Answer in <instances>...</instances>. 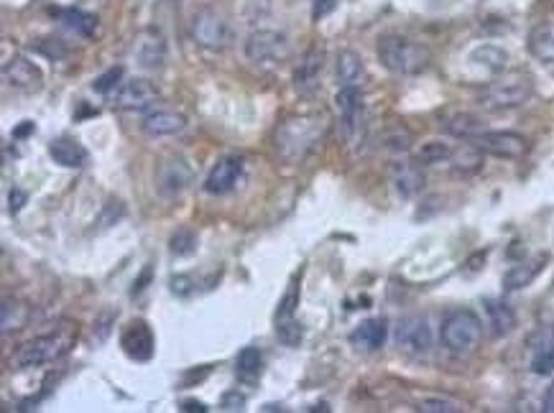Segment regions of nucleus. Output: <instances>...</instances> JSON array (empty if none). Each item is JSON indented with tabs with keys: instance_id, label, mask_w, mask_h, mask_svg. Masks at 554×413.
I'll return each mask as SVG.
<instances>
[{
	"instance_id": "nucleus-1",
	"label": "nucleus",
	"mask_w": 554,
	"mask_h": 413,
	"mask_svg": "<svg viewBox=\"0 0 554 413\" xmlns=\"http://www.w3.org/2000/svg\"><path fill=\"white\" fill-rule=\"evenodd\" d=\"M74 337H77V332H71L70 324H64L62 329H56L52 335L23 342L21 347H16L11 352L8 368L11 370H31V368H41V365L56 362V359L64 358L70 352Z\"/></svg>"
},
{
	"instance_id": "nucleus-2",
	"label": "nucleus",
	"mask_w": 554,
	"mask_h": 413,
	"mask_svg": "<svg viewBox=\"0 0 554 413\" xmlns=\"http://www.w3.org/2000/svg\"><path fill=\"white\" fill-rule=\"evenodd\" d=\"M324 133V123L317 115H294L286 118L281 126L276 128V153L286 163L302 161L304 156L315 148V144Z\"/></svg>"
},
{
	"instance_id": "nucleus-3",
	"label": "nucleus",
	"mask_w": 554,
	"mask_h": 413,
	"mask_svg": "<svg viewBox=\"0 0 554 413\" xmlns=\"http://www.w3.org/2000/svg\"><path fill=\"white\" fill-rule=\"evenodd\" d=\"M375 54H378V62L389 72L404 74V77L424 72L429 67V62H432V52L424 44L411 41L407 37H399V34H389V37L378 38Z\"/></svg>"
},
{
	"instance_id": "nucleus-4",
	"label": "nucleus",
	"mask_w": 554,
	"mask_h": 413,
	"mask_svg": "<svg viewBox=\"0 0 554 413\" xmlns=\"http://www.w3.org/2000/svg\"><path fill=\"white\" fill-rule=\"evenodd\" d=\"M440 340L452 355H470L483 340L481 317L473 309L449 311L440 326Z\"/></svg>"
},
{
	"instance_id": "nucleus-5",
	"label": "nucleus",
	"mask_w": 554,
	"mask_h": 413,
	"mask_svg": "<svg viewBox=\"0 0 554 413\" xmlns=\"http://www.w3.org/2000/svg\"><path fill=\"white\" fill-rule=\"evenodd\" d=\"M534 95V85L529 77L524 74H508V77H500L496 82L485 85L478 97L485 110H493V112H500V110H514L526 105Z\"/></svg>"
},
{
	"instance_id": "nucleus-6",
	"label": "nucleus",
	"mask_w": 554,
	"mask_h": 413,
	"mask_svg": "<svg viewBox=\"0 0 554 413\" xmlns=\"http://www.w3.org/2000/svg\"><path fill=\"white\" fill-rule=\"evenodd\" d=\"M192 38L207 52H222L231 44V23L222 13L205 8L192 19Z\"/></svg>"
},
{
	"instance_id": "nucleus-7",
	"label": "nucleus",
	"mask_w": 554,
	"mask_h": 413,
	"mask_svg": "<svg viewBox=\"0 0 554 413\" xmlns=\"http://www.w3.org/2000/svg\"><path fill=\"white\" fill-rule=\"evenodd\" d=\"M396 344L401 352H407L411 358H427L434 347V337H432V326L424 317L419 314H411L404 317L401 322L396 324Z\"/></svg>"
},
{
	"instance_id": "nucleus-8",
	"label": "nucleus",
	"mask_w": 554,
	"mask_h": 413,
	"mask_svg": "<svg viewBox=\"0 0 554 413\" xmlns=\"http://www.w3.org/2000/svg\"><path fill=\"white\" fill-rule=\"evenodd\" d=\"M470 144L478 145L485 156H496L503 161L524 159L526 151H529V141L521 133H514V130H485L478 138H473Z\"/></svg>"
},
{
	"instance_id": "nucleus-9",
	"label": "nucleus",
	"mask_w": 554,
	"mask_h": 413,
	"mask_svg": "<svg viewBox=\"0 0 554 413\" xmlns=\"http://www.w3.org/2000/svg\"><path fill=\"white\" fill-rule=\"evenodd\" d=\"M246 56L253 64H273V62H284L289 56V38L279 31L261 29L253 31L246 38Z\"/></svg>"
},
{
	"instance_id": "nucleus-10",
	"label": "nucleus",
	"mask_w": 554,
	"mask_h": 413,
	"mask_svg": "<svg viewBox=\"0 0 554 413\" xmlns=\"http://www.w3.org/2000/svg\"><path fill=\"white\" fill-rule=\"evenodd\" d=\"M192 166L184 156H169L159 163L156 171V189L161 197H179L192 184Z\"/></svg>"
},
{
	"instance_id": "nucleus-11",
	"label": "nucleus",
	"mask_w": 554,
	"mask_h": 413,
	"mask_svg": "<svg viewBox=\"0 0 554 413\" xmlns=\"http://www.w3.org/2000/svg\"><path fill=\"white\" fill-rule=\"evenodd\" d=\"M156 100H159V87L151 79H143V77L125 79L115 90V108L130 110V112L148 110Z\"/></svg>"
},
{
	"instance_id": "nucleus-12",
	"label": "nucleus",
	"mask_w": 554,
	"mask_h": 413,
	"mask_svg": "<svg viewBox=\"0 0 554 413\" xmlns=\"http://www.w3.org/2000/svg\"><path fill=\"white\" fill-rule=\"evenodd\" d=\"M166 56H169V46H166V38L159 29H143L133 41V59L143 70L156 72L166 64Z\"/></svg>"
},
{
	"instance_id": "nucleus-13",
	"label": "nucleus",
	"mask_w": 554,
	"mask_h": 413,
	"mask_svg": "<svg viewBox=\"0 0 554 413\" xmlns=\"http://www.w3.org/2000/svg\"><path fill=\"white\" fill-rule=\"evenodd\" d=\"M3 79H5L8 87L21 92H36L41 90V85H44L41 70L36 67L31 59H26V56L21 54L5 59V64H3Z\"/></svg>"
},
{
	"instance_id": "nucleus-14",
	"label": "nucleus",
	"mask_w": 554,
	"mask_h": 413,
	"mask_svg": "<svg viewBox=\"0 0 554 413\" xmlns=\"http://www.w3.org/2000/svg\"><path fill=\"white\" fill-rule=\"evenodd\" d=\"M121 347H123L125 355L130 359H136V362H148V359L154 358L156 340H154V332H151L148 322L136 319V322L128 324L123 329V335H121Z\"/></svg>"
},
{
	"instance_id": "nucleus-15",
	"label": "nucleus",
	"mask_w": 554,
	"mask_h": 413,
	"mask_svg": "<svg viewBox=\"0 0 554 413\" xmlns=\"http://www.w3.org/2000/svg\"><path fill=\"white\" fill-rule=\"evenodd\" d=\"M243 177V161L238 156H222L217 159L205 179V192L213 197H222L235 189V184Z\"/></svg>"
},
{
	"instance_id": "nucleus-16",
	"label": "nucleus",
	"mask_w": 554,
	"mask_h": 413,
	"mask_svg": "<svg viewBox=\"0 0 554 413\" xmlns=\"http://www.w3.org/2000/svg\"><path fill=\"white\" fill-rule=\"evenodd\" d=\"M335 108H338L340 120L350 136H356L363 126V95L357 85H342L335 95Z\"/></svg>"
},
{
	"instance_id": "nucleus-17",
	"label": "nucleus",
	"mask_w": 554,
	"mask_h": 413,
	"mask_svg": "<svg viewBox=\"0 0 554 413\" xmlns=\"http://www.w3.org/2000/svg\"><path fill=\"white\" fill-rule=\"evenodd\" d=\"M391 184L396 194L404 199L416 197L424 189V171L419 161H396L391 166Z\"/></svg>"
},
{
	"instance_id": "nucleus-18",
	"label": "nucleus",
	"mask_w": 554,
	"mask_h": 413,
	"mask_svg": "<svg viewBox=\"0 0 554 413\" xmlns=\"http://www.w3.org/2000/svg\"><path fill=\"white\" fill-rule=\"evenodd\" d=\"M440 128L445 130L447 136L452 138H460V141H473L478 138L481 133H485V123H483L478 115L473 112H447L440 118Z\"/></svg>"
},
{
	"instance_id": "nucleus-19",
	"label": "nucleus",
	"mask_w": 554,
	"mask_h": 413,
	"mask_svg": "<svg viewBox=\"0 0 554 413\" xmlns=\"http://www.w3.org/2000/svg\"><path fill=\"white\" fill-rule=\"evenodd\" d=\"M143 133L151 138H164V136H177L187 128V118L174 110H154L143 118Z\"/></svg>"
},
{
	"instance_id": "nucleus-20",
	"label": "nucleus",
	"mask_w": 554,
	"mask_h": 413,
	"mask_svg": "<svg viewBox=\"0 0 554 413\" xmlns=\"http://www.w3.org/2000/svg\"><path fill=\"white\" fill-rule=\"evenodd\" d=\"M322 67H324V52H322L320 46H312L302 56V62L297 64V70H294V87L299 92L315 90L322 74Z\"/></svg>"
},
{
	"instance_id": "nucleus-21",
	"label": "nucleus",
	"mask_w": 554,
	"mask_h": 413,
	"mask_svg": "<svg viewBox=\"0 0 554 413\" xmlns=\"http://www.w3.org/2000/svg\"><path fill=\"white\" fill-rule=\"evenodd\" d=\"M389 337V324L386 319H365L363 324H357L350 335L353 347L363 350V352H375L383 347V342Z\"/></svg>"
},
{
	"instance_id": "nucleus-22",
	"label": "nucleus",
	"mask_w": 554,
	"mask_h": 413,
	"mask_svg": "<svg viewBox=\"0 0 554 413\" xmlns=\"http://www.w3.org/2000/svg\"><path fill=\"white\" fill-rule=\"evenodd\" d=\"M49 156L54 159V163H59L64 169H82L89 159L88 148L74 138H67V136L54 138L49 144Z\"/></svg>"
},
{
	"instance_id": "nucleus-23",
	"label": "nucleus",
	"mask_w": 554,
	"mask_h": 413,
	"mask_svg": "<svg viewBox=\"0 0 554 413\" xmlns=\"http://www.w3.org/2000/svg\"><path fill=\"white\" fill-rule=\"evenodd\" d=\"M544 263H547V255H534L529 260H521L516 266H511L503 276V288L506 291H521L529 284H534L536 276L544 268Z\"/></svg>"
},
{
	"instance_id": "nucleus-24",
	"label": "nucleus",
	"mask_w": 554,
	"mask_h": 413,
	"mask_svg": "<svg viewBox=\"0 0 554 413\" xmlns=\"http://www.w3.org/2000/svg\"><path fill=\"white\" fill-rule=\"evenodd\" d=\"M483 309H485V317H488V326L493 332V337H506L516 329V314L514 309L500 301V299H485L483 301Z\"/></svg>"
},
{
	"instance_id": "nucleus-25",
	"label": "nucleus",
	"mask_w": 554,
	"mask_h": 413,
	"mask_svg": "<svg viewBox=\"0 0 554 413\" xmlns=\"http://www.w3.org/2000/svg\"><path fill=\"white\" fill-rule=\"evenodd\" d=\"M529 54L534 56L536 62L541 64H554V23L547 21V23H539L532 29L529 34Z\"/></svg>"
},
{
	"instance_id": "nucleus-26",
	"label": "nucleus",
	"mask_w": 554,
	"mask_h": 413,
	"mask_svg": "<svg viewBox=\"0 0 554 413\" xmlns=\"http://www.w3.org/2000/svg\"><path fill=\"white\" fill-rule=\"evenodd\" d=\"M31 319V306L21 299H3L0 306V326H3V335H11V332H21Z\"/></svg>"
},
{
	"instance_id": "nucleus-27",
	"label": "nucleus",
	"mask_w": 554,
	"mask_h": 413,
	"mask_svg": "<svg viewBox=\"0 0 554 413\" xmlns=\"http://www.w3.org/2000/svg\"><path fill=\"white\" fill-rule=\"evenodd\" d=\"M365 72L363 67V56L353 49H342L338 54V79L340 85H357L360 77Z\"/></svg>"
},
{
	"instance_id": "nucleus-28",
	"label": "nucleus",
	"mask_w": 554,
	"mask_h": 413,
	"mask_svg": "<svg viewBox=\"0 0 554 413\" xmlns=\"http://www.w3.org/2000/svg\"><path fill=\"white\" fill-rule=\"evenodd\" d=\"M470 62L483 67V70H488V72H503L506 64H508V54L496 44H483L470 54Z\"/></svg>"
},
{
	"instance_id": "nucleus-29",
	"label": "nucleus",
	"mask_w": 554,
	"mask_h": 413,
	"mask_svg": "<svg viewBox=\"0 0 554 413\" xmlns=\"http://www.w3.org/2000/svg\"><path fill=\"white\" fill-rule=\"evenodd\" d=\"M483 156H485V153H483L478 145L467 144L463 145V148H455L449 163H452V169H455L457 174H475V171L481 169Z\"/></svg>"
},
{
	"instance_id": "nucleus-30",
	"label": "nucleus",
	"mask_w": 554,
	"mask_h": 413,
	"mask_svg": "<svg viewBox=\"0 0 554 413\" xmlns=\"http://www.w3.org/2000/svg\"><path fill=\"white\" fill-rule=\"evenodd\" d=\"M264 370V355L258 347H243L235 358V373L243 377V380H253V377L261 376Z\"/></svg>"
},
{
	"instance_id": "nucleus-31",
	"label": "nucleus",
	"mask_w": 554,
	"mask_h": 413,
	"mask_svg": "<svg viewBox=\"0 0 554 413\" xmlns=\"http://www.w3.org/2000/svg\"><path fill=\"white\" fill-rule=\"evenodd\" d=\"M59 21H62V26H67L70 31H74L77 37H92L95 29H97V19L89 16V13H85V11H77V8L62 11V13H59Z\"/></svg>"
},
{
	"instance_id": "nucleus-32",
	"label": "nucleus",
	"mask_w": 554,
	"mask_h": 413,
	"mask_svg": "<svg viewBox=\"0 0 554 413\" xmlns=\"http://www.w3.org/2000/svg\"><path fill=\"white\" fill-rule=\"evenodd\" d=\"M455 148L445 141H424L416 148V161L422 166H434V163H445L452 159Z\"/></svg>"
},
{
	"instance_id": "nucleus-33",
	"label": "nucleus",
	"mask_w": 554,
	"mask_h": 413,
	"mask_svg": "<svg viewBox=\"0 0 554 413\" xmlns=\"http://www.w3.org/2000/svg\"><path fill=\"white\" fill-rule=\"evenodd\" d=\"M416 411L422 413H460L465 411V406L460 401H452L445 395H427V398H419L416 403Z\"/></svg>"
},
{
	"instance_id": "nucleus-34",
	"label": "nucleus",
	"mask_w": 554,
	"mask_h": 413,
	"mask_svg": "<svg viewBox=\"0 0 554 413\" xmlns=\"http://www.w3.org/2000/svg\"><path fill=\"white\" fill-rule=\"evenodd\" d=\"M197 251V235L189 227H179L177 233L169 237V252L177 258H187Z\"/></svg>"
},
{
	"instance_id": "nucleus-35",
	"label": "nucleus",
	"mask_w": 554,
	"mask_h": 413,
	"mask_svg": "<svg viewBox=\"0 0 554 413\" xmlns=\"http://www.w3.org/2000/svg\"><path fill=\"white\" fill-rule=\"evenodd\" d=\"M381 144H383V148H386L389 153H409L411 133L407 128H391V130L383 133Z\"/></svg>"
},
{
	"instance_id": "nucleus-36",
	"label": "nucleus",
	"mask_w": 554,
	"mask_h": 413,
	"mask_svg": "<svg viewBox=\"0 0 554 413\" xmlns=\"http://www.w3.org/2000/svg\"><path fill=\"white\" fill-rule=\"evenodd\" d=\"M276 337L286 347H297L304 340L302 322H297L294 317L291 319H276Z\"/></svg>"
},
{
	"instance_id": "nucleus-37",
	"label": "nucleus",
	"mask_w": 554,
	"mask_h": 413,
	"mask_svg": "<svg viewBox=\"0 0 554 413\" xmlns=\"http://www.w3.org/2000/svg\"><path fill=\"white\" fill-rule=\"evenodd\" d=\"M297 306H299V278H294L286 288L284 299L279 301V309H276V319H291L297 314Z\"/></svg>"
},
{
	"instance_id": "nucleus-38",
	"label": "nucleus",
	"mask_w": 554,
	"mask_h": 413,
	"mask_svg": "<svg viewBox=\"0 0 554 413\" xmlns=\"http://www.w3.org/2000/svg\"><path fill=\"white\" fill-rule=\"evenodd\" d=\"M532 370L536 376H552L554 373V344L536 350L532 358Z\"/></svg>"
},
{
	"instance_id": "nucleus-39",
	"label": "nucleus",
	"mask_w": 554,
	"mask_h": 413,
	"mask_svg": "<svg viewBox=\"0 0 554 413\" xmlns=\"http://www.w3.org/2000/svg\"><path fill=\"white\" fill-rule=\"evenodd\" d=\"M121 77H123V67H110L105 74H100L95 82H92V90L100 92V95H107L115 87H121Z\"/></svg>"
},
{
	"instance_id": "nucleus-40",
	"label": "nucleus",
	"mask_w": 554,
	"mask_h": 413,
	"mask_svg": "<svg viewBox=\"0 0 554 413\" xmlns=\"http://www.w3.org/2000/svg\"><path fill=\"white\" fill-rule=\"evenodd\" d=\"M121 217H123V204H121L118 199H110V202L105 204V210H103V215H100V227H110V225H115Z\"/></svg>"
},
{
	"instance_id": "nucleus-41",
	"label": "nucleus",
	"mask_w": 554,
	"mask_h": 413,
	"mask_svg": "<svg viewBox=\"0 0 554 413\" xmlns=\"http://www.w3.org/2000/svg\"><path fill=\"white\" fill-rule=\"evenodd\" d=\"M41 54H46L49 59H62V56H67V46L62 44V41H56V38H44V41H38V46H36Z\"/></svg>"
},
{
	"instance_id": "nucleus-42",
	"label": "nucleus",
	"mask_w": 554,
	"mask_h": 413,
	"mask_svg": "<svg viewBox=\"0 0 554 413\" xmlns=\"http://www.w3.org/2000/svg\"><path fill=\"white\" fill-rule=\"evenodd\" d=\"M220 409L222 411H243L246 409V395L238 393V391H228L220 401Z\"/></svg>"
},
{
	"instance_id": "nucleus-43",
	"label": "nucleus",
	"mask_w": 554,
	"mask_h": 413,
	"mask_svg": "<svg viewBox=\"0 0 554 413\" xmlns=\"http://www.w3.org/2000/svg\"><path fill=\"white\" fill-rule=\"evenodd\" d=\"M169 286H172V293H177V296H189L192 288H195V281L189 276H174L169 281Z\"/></svg>"
},
{
	"instance_id": "nucleus-44",
	"label": "nucleus",
	"mask_w": 554,
	"mask_h": 413,
	"mask_svg": "<svg viewBox=\"0 0 554 413\" xmlns=\"http://www.w3.org/2000/svg\"><path fill=\"white\" fill-rule=\"evenodd\" d=\"M550 344H554V337H552V332H550V329H544V326H541V329H536L534 335H532V337H529V347H532V350H541V347H550Z\"/></svg>"
},
{
	"instance_id": "nucleus-45",
	"label": "nucleus",
	"mask_w": 554,
	"mask_h": 413,
	"mask_svg": "<svg viewBox=\"0 0 554 413\" xmlns=\"http://www.w3.org/2000/svg\"><path fill=\"white\" fill-rule=\"evenodd\" d=\"M26 202H29V194L21 192V189H13V192L8 194V210H11V215H18Z\"/></svg>"
},
{
	"instance_id": "nucleus-46",
	"label": "nucleus",
	"mask_w": 554,
	"mask_h": 413,
	"mask_svg": "<svg viewBox=\"0 0 554 413\" xmlns=\"http://www.w3.org/2000/svg\"><path fill=\"white\" fill-rule=\"evenodd\" d=\"M332 8H335V0H315V11H312V19L320 21L322 16H327Z\"/></svg>"
},
{
	"instance_id": "nucleus-47",
	"label": "nucleus",
	"mask_w": 554,
	"mask_h": 413,
	"mask_svg": "<svg viewBox=\"0 0 554 413\" xmlns=\"http://www.w3.org/2000/svg\"><path fill=\"white\" fill-rule=\"evenodd\" d=\"M181 411H187V413H207L210 409L202 403V401H181Z\"/></svg>"
},
{
	"instance_id": "nucleus-48",
	"label": "nucleus",
	"mask_w": 554,
	"mask_h": 413,
	"mask_svg": "<svg viewBox=\"0 0 554 413\" xmlns=\"http://www.w3.org/2000/svg\"><path fill=\"white\" fill-rule=\"evenodd\" d=\"M34 130H36V126H34V123H31V120H23V123H21V126H18L16 130H13V138H16V141H21V138L31 136Z\"/></svg>"
},
{
	"instance_id": "nucleus-49",
	"label": "nucleus",
	"mask_w": 554,
	"mask_h": 413,
	"mask_svg": "<svg viewBox=\"0 0 554 413\" xmlns=\"http://www.w3.org/2000/svg\"><path fill=\"white\" fill-rule=\"evenodd\" d=\"M148 281H151V266H146V268H143L141 278H138V281L133 284V291H130V293H133V296H136V293H141Z\"/></svg>"
},
{
	"instance_id": "nucleus-50",
	"label": "nucleus",
	"mask_w": 554,
	"mask_h": 413,
	"mask_svg": "<svg viewBox=\"0 0 554 413\" xmlns=\"http://www.w3.org/2000/svg\"><path fill=\"white\" fill-rule=\"evenodd\" d=\"M541 406H544V411L547 413H554V383L547 388V393H544V403H541Z\"/></svg>"
}]
</instances>
